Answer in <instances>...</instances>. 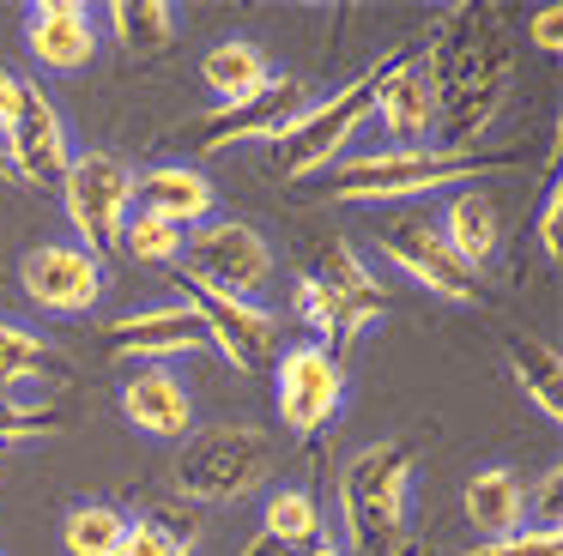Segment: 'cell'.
I'll return each mask as SVG.
<instances>
[{"instance_id": "1", "label": "cell", "mask_w": 563, "mask_h": 556, "mask_svg": "<svg viewBox=\"0 0 563 556\" xmlns=\"http://www.w3.org/2000/svg\"><path fill=\"white\" fill-rule=\"evenodd\" d=\"M424 67L437 79V133L449 140V152H473V140L509 103V79H515L497 19L478 7H454L442 19L437 43H430Z\"/></svg>"}, {"instance_id": "2", "label": "cell", "mask_w": 563, "mask_h": 556, "mask_svg": "<svg viewBox=\"0 0 563 556\" xmlns=\"http://www.w3.org/2000/svg\"><path fill=\"white\" fill-rule=\"evenodd\" d=\"M490 169H509V157L497 152H449V145H418V152H357L345 164H333L328 176V200L345 205H406L424 193H454L473 188Z\"/></svg>"}, {"instance_id": "3", "label": "cell", "mask_w": 563, "mask_h": 556, "mask_svg": "<svg viewBox=\"0 0 563 556\" xmlns=\"http://www.w3.org/2000/svg\"><path fill=\"white\" fill-rule=\"evenodd\" d=\"M412 478H418V454L400 435L369 442L364 454H352V466L340 478V520H345V538H352L357 556H400L406 551Z\"/></svg>"}, {"instance_id": "4", "label": "cell", "mask_w": 563, "mask_h": 556, "mask_svg": "<svg viewBox=\"0 0 563 556\" xmlns=\"http://www.w3.org/2000/svg\"><path fill=\"white\" fill-rule=\"evenodd\" d=\"M382 67H388V55L369 60L357 79H345L340 91L328 97H309V109L291 121V127L279 133V169L285 181H309V176H328L333 164H345V152H352L357 127H369V103H376V85H382Z\"/></svg>"}, {"instance_id": "5", "label": "cell", "mask_w": 563, "mask_h": 556, "mask_svg": "<svg viewBox=\"0 0 563 556\" xmlns=\"http://www.w3.org/2000/svg\"><path fill=\"white\" fill-rule=\"evenodd\" d=\"M273 478V442L255 423H212V430H188L183 454H176V483L188 502H243V496L267 490Z\"/></svg>"}, {"instance_id": "6", "label": "cell", "mask_w": 563, "mask_h": 556, "mask_svg": "<svg viewBox=\"0 0 563 556\" xmlns=\"http://www.w3.org/2000/svg\"><path fill=\"white\" fill-rule=\"evenodd\" d=\"M55 188H62V212H67V224H74L79 248H91L98 260L115 254L122 224H128V212H134V169L115 152L91 145V152H74V164L62 169Z\"/></svg>"}, {"instance_id": "7", "label": "cell", "mask_w": 563, "mask_h": 556, "mask_svg": "<svg viewBox=\"0 0 563 556\" xmlns=\"http://www.w3.org/2000/svg\"><path fill=\"white\" fill-rule=\"evenodd\" d=\"M376 248H382V260H388L394 273H406L418 290H430V297L461 302V309L478 302V273L442 242V230H437L430 212H412V205L388 212L376 224Z\"/></svg>"}, {"instance_id": "8", "label": "cell", "mask_w": 563, "mask_h": 556, "mask_svg": "<svg viewBox=\"0 0 563 556\" xmlns=\"http://www.w3.org/2000/svg\"><path fill=\"white\" fill-rule=\"evenodd\" d=\"M273 273H279L273 242L243 218H212V224L188 230L183 242V278L224 290V297H261L273 285Z\"/></svg>"}, {"instance_id": "9", "label": "cell", "mask_w": 563, "mask_h": 556, "mask_svg": "<svg viewBox=\"0 0 563 556\" xmlns=\"http://www.w3.org/2000/svg\"><path fill=\"white\" fill-rule=\"evenodd\" d=\"M273 405L279 423L309 442L345 411V363L321 345H279L273 357Z\"/></svg>"}, {"instance_id": "10", "label": "cell", "mask_w": 563, "mask_h": 556, "mask_svg": "<svg viewBox=\"0 0 563 556\" xmlns=\"http://www.w3.org/2000/svg\"><path fill=\"white\" fill-rule=\"evenodd\" d=\"M183 297L195 321L207 326V345H219L231 369H261V363L279 357V314L261 297H224V290H207L195 278H183Z\"/></svg>"}, {"instance_id": "11", "label": "cell", "mask_w": 563, "mask_h": 556, "mask_svg": "<svg viewBox=\"0 0 563 556\" xmlns=\"http://www.w3.org/2000/svg\"><path fill=\"white\" fill-rule=\"evenodd\" d=\"M19 290L43 314H91L103 302V260L79 242H37L19 260Z\"/></svg>"}, {"instance_id": "12", "label": "cell", "mask_w": 563, "mask_h": 556, "mask_svg": "<svg viewBox=\"0 0 563 556\" xmlns=\"http://www.w3.org/2000/svg\"><path fill=\"white\" fill-rule=\"evenodd\" d=\"M369 121L382 127V140H388L394 152H418V145H430V133H437V79H430L424 55L394 48L388 67H382Z\"/></svg>"}, {"instance_id": "13", "label": "cell", "mask_w": 563, "mask_h": 556, "mask_svg": "<svg viewBox=\"0 0 563 556\" xmlns=\"http://www.w3.org/2000/svg\"><path fill=\"white\" fill-rule=\"evenodd\" d=\"M103 351H110V357H128L134 369L140 363L170 369L176 357L207 351V326L195 321L188 302H158V309H134V314H122V321L103 326Z\"/></svg>"}, {"instance_id": "14", "label": "cell", "mask_w": 563, "mask_h": 556, "mask_svg": "<svg viewBox=\"0 0 563 556\" xmlns=\"http://www.w3.org/2000/svg\"><path fill=\"white\" fill-rule=\"evenodd\" d=\"M7 140V164H13V176L25 181H62V169L74 164V140H67V121L62 109H55V97L43 91V85L25 79V97H19V115L13 127L0 133Z\"/></svg>"}, {"instance_id": "15", "label": "cell", "mask_w": 563, "mask_h": 556, "mask_svg": "<svg viewBox=\"0 0 563 556\" xmlns=\"http://www.w3.org/2000/svg\"><path fill=\"white\" fill-rule=\"evenodd\" d=\"M309 109V91L297 79H273L261 97H249V103H231V109H212L207 121L195 127L200 152H231V145H273L285 127H291L297 115Z\"/></svg>"}, {"instance_id": "16", "label": "cell", "mask_w": 563, "mask_h": 556, "mask_svg": "<svg viewBox=\"0 0 563 556\" xmlns=\"http://www.w3.org/2000/svg\"><path fill=\"white\" fill-rule=\"evenodd\" d=\"M25 48L43 73H79L98 60L103 31H98V12L79 7V0H37L25 7Z\"/></svg>"}, {"instance_id": "17", "label": "cell", "mask_w": 563, "mask_h": 556, "mask_svg": "<svg viewBox=\"0 0 563 556\" xmlns=\"http://www.w3.org/2000/svg\"><path fill=\"white\" fill-rule=\"evenodd\" d=\"M115 405H122V418L134 423L140 435H152V442H183V435L195 430V393H188L183 375L158 369V363L128 369L122 387H115Z\"/></svg>"}, {"instance_id": "18", "label": "cell", "mask_w": 563, "mask_h": 556, "mask_svg": "<svg viewBox=\"0 0 563 556\" xmlns=\"http://www.w3.org/2000/svg\"><path fill=\"white\" fill-rule=\"evenodd\" d=\"M134 212L146 218H164V224H176L188 236V230L212 224L219 218V188L207 181V169L195 164H152L134 176Z\"/></svg>"}, {"instance_id": "19", "label": "cell", "mask_w": 563, "mask_h": 556, "mask_svg": "<svg viewBox=\"0 0 563 556\" xmlns=\"http://www.w3.org/2000/svg\"><path fill=\"white\" fill-rule=\"evenodd\" d=\"M461 508H466V526L478 532V544L490 538H509V532L527 526V478L515 466H478L461 490Z\"/></svg>"}, {"instance_id": "20", "label": "cell", "mask_w": 563, "mask_h": 556, "mask_svg": "<svg viewBox=\"0 0 563 556\" xmlns=\"http://www.w3.org/2000/svg\"><path fill=\"white\" fill-rule=\"evenodd\" d=\"M273 79H279V73H273V55L255 36H224V43H212L207 55H200V85L219 97L212 109L249 103V97H261Z\"/></svg>"}, {"instance_id": "21", "label": "cell", "mask_w": 563, "mask_h": 556, "mask_svg": "<svg viewBox=\"0 0 563 556\" xmlns=\"http://www.w3.org/2000/svg\"><path fill=\"white\" fill-rule=\"evenodd\" d=\"M442 242H449L454 254H461L473 273H485L490 260H497L503 248V218H497V200H490L485 188H454L449 200H442V218H437Z\"/></svg>"}, {"instance_id": "22", "label": "cell", "mask_w": 563, "mask_h": 556, "mask_svg": "<svg viewBox=\"0 0 563 556\" xmlns=\"http://www.w3.org/2000/svg\"><path fill=\"white\" fill-rule=\"evenodd\" d=\"M309 273L321 278V285L340 297V309L352 314V326L364 333V326H376L382 314H388V297H382V278L364 266V254L352 248L345 236H333L328 248H321V266H309Z\"/></svg>"}, {"instance_id": "23", "label": "cell", "mask_w": 563, "mask_h": 556, "mask_svg": "<svg viewBox=\"0 0 563 556\" xmlns=\"http://www.w3.org/2000/svg\"><path fill=\"white\" fill-rule=\"evenodd\" d=\"M98 31L110 36L122 55L134 60H152L158 48H170L176 36V12L170 0H110V12L98 19Z\"/></svg>"}, {"instance_id": "24", "label": "cell", "mask_w": 563, "mask_h": 556, "mask_svg": "<svg viewBox=\"0 0 563 556\" xmlns=\"http://www.w3.org/2000/svg\"><path fill=\"white\" fill-rule=\"evenodd\" d=\"M49 375H62V351L0 314V399H25V387H43Z\"/></svg>"}, {"instance_id": "25", "label": "cell", "mask_w": 563, "mask_h": 556, "mask_svg": "<svg viewBox=\"0 0 563 556\" xmlns=\"http://www.w3.org/2000/svg\"><path fill=\"white\" fill-rule=\"evenodd\" d=\"M509 375L545 423H563V363L545 338H509Z\"/></svg>"}, {"instance_id": "26", "label": "cell", "mask_w": 563, "mask_h": 556, "mask_svg": "<svg viewBox=\"0 0 563 556\" xmlns=\"http://www.w3.org/2000/svg\"><path fill=\"white\" fill-rule=\"evenodd\" d=\"M261 532L279 538L285 551H309L316 538H328V514H321V502L303 483H279V490H267V502H261Z\"/></svg>"}, {"instance_id": "27", "label": "cell", "mask_w": 563, "mask_h": 556, "mask_svg": "<svg viewBox=\"0 0 563 556\" xmlns=\"http://www.w3.org/2000/svg\"><path fill=\"white\" fill-rule=\"evenodd\" d=\"M291 309H297V321H309L316 345H321V351H333V357H340V351L357 338L352 314L340 309V297H333V290L321 285L316 273H297V297H291Z\"/></svg>"}, {"instance_id": "28", "label": "cell", "mask_w": 563, "mask_h": 556, "mask_svg": "<svg viewBox=\"0 0 563 556\" xmlns=\"http://www.w3.org/2000/svg\"><path fill=\"white\" fill-rule=\"evenodd\" d=\"M128 532V514L115 502H74L62 520V551L67 556H115Z\"/></svg>"}, {"instance_id": "29", "label": "cell", "mask_w": 563, "mask_h": 556, "mask_svg": "<svg viewBox=\"0 0 563 556\" xmlns=\"http://www.w3.org/2000/svg\"><path fill=\"white\" fill-rule=\"evenodd\" d=\"M183 230L176 224H164V218H146V212H128V224H122V242L115 248L128 254V260H140V266H176L183 260Z\"/></svg>"}, {"instance_id": "30", "label": "cell", "mask_w": 563, "mask_h": 556, "mask_svg": "<svg viewBox=\"0 0 563 556\" xmlns=\"http://www.w3.org/2000/svg\"><path fill=\"white\" fill-rule=\"evenodd\" d=\"M115 556H195V538L176 532L164 514H146V520H128Z\"/></svg>"}, {"instance_id": "31", "label": "cell", "mask_w": 563, "mask_h": 556, "mask_svg": "<svg viewBox=\"0 0 563 556\" xmlns=\"http://www.w3.org/2000/svg\"><path fill=\"white\" fill-rule=\"evenodd\" d=\"M67 418L49 405H31V399H0V447L7 442H49L62 435Z\"/></svg>"}, {"instance_id": "32", "label": "cell", "mask_w": 563, "mask_h": 556, "mask_svg": "<svg viewBox=\"0 0 563 556\" xmlns=\"http://www.w3.org/2000/svg\"><path fill=\"white\" fill-rule=\"evenodd\" d=\"M563 532L558 526H533L527 520L521 532H509V538H490V544H473L466 556H563Z\"/></svg>"}, {"instance_id": "33", "label": "cell", "mask_w": 563, "mask_h": 556, "mask_svg": "<svg viewBox=\"0 0 563 556\" xmlns=\"http://www.w3.org/2000/svg\"><path fill=\"white\" fill-rule=\"evenodd\" d=\"M558 224H563V181L551 176L545 181V200H539V218H533V236H539V248H545V260H558V254H563Z\"/></svg>"}, {"instance_id": "34", "label": "cell", "mask_w": 563, "mask_h": 556, "mask_svg": "<svg viewBox=\"0 0 563 556\" xmlns=\"http://www.w3.org/2000/svg\"><path fill=\"white\" fill-rule=\"evenodd\" d=\"M527 43H533L539 55H558V43H563V12H558V7H539L533 19H527Z\"/></svg>"}, {"instance_id": "35", "label": "cell", "mask_w": 563, "mask_h": 556, "mask_svg": "<svg viewBox=\"0 0 563 556\" xmlns=\"http://www.w3.org/2000/svg\"><path fill=\"white\" fill-rule=\"evenodd\" d=\"M558 478H563V471L551 466L545 478H539L533 490H527V514H533V508H539V526H558Z\"/></svg>"}, {"instance_id": "36", "label": "cell", "mask_w": 563, "mask_h": 556, "mask_svg": "<svg viewBox=\"0 0 563 556\" xmlns=\"http://www.w3.org/2000/svg\"><path fill=\"white\" fill-rule=\"evenodd\" d=\"M19 97H25V79H19L13 67H0V133L13 127V115H19Z\"/></svg>"}, {"instance_id": "37", "label": "cell", "mask_w": 563, "mask_h": 556, "mask_svg": "<svg viewBox=\"0 0 563 556\" xmlns=\"http://www.w3.org/2000/svg\"><path fill=\"white\" fill-rule=\"evenodd\" d=\"M236 556H297V551H285L279 538H267V532H255V538H249V544H243V551H236Z\"/></svg>"}, {"instance_id": "38", "label": "cell", "mask_w": 563, "mask_h": 556, "mask_svg": "<svg viewBox=\"0 0 563 556\" xmlns=\"http://www.w3.org/2000/svg\"><path fill=\"white\" fill-rule=\"evenodd\" d=\"M297 556H345V551H340V544H333V538H316V544H309V551H297Z\"/></svg>"}]
</instances>
